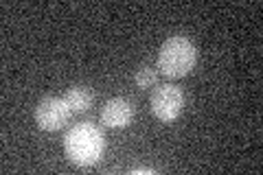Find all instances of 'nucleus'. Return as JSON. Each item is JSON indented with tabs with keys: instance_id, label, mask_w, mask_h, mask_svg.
Returning a JSON list of instances; mask_svg holds the SVG:
<instances>
[{
	"instance_id": "f257e3e1",
	"label": "nucleus",
	"mask_w": 263,
	"mask_h": 175,
	"mask_svg": "<svg viewBox=\"0 0 263 175\" xmlns=\"http://www.w3.org/2000/svg\"><path fill=\"white\" fill-rule=\"evenodd\" d=\"M105 151L103 131L95 123H79L64 136V153L75 166H92L101 160Z\"/></svg>"
},
{
	"instance_id": "f03ea898",
	"label": "nucleus",
	"mask_w": 263,
	"mask_h": 175,
	"mask_svg": "<svg viewBox=\"0 0 263 175\" xmlns=\"http://www.w3.org/2000/svg\"><path fill=\"white\" fill-rule=\"evenodd\" d=\"M197 48L184 35H171L160 44L158 70L169 79H182L195 68Z\"/></svg>"
},
{
	"instance_id": "7ed1b4c3",
	"label": "nucleus",
	"mask_w": 263,
	"mask_h": 175,
	"mask_svg": "<svg viewBox=\"0 0 263 175\" xmlns=\"http://www.w3.org/2000/svg\"><path fill=\"white\" fill-rule=\"evenodd\" d=\"M149 105L156 119L171 123L184 110V92L178 86H174V83H162V86H158L152 92Z\"/></svg>"
},
{
	"instance_id": "20e7f679",
	"label": "nucleus",
	"mask_w": 263,
	"mask_h": 175,
	"mask_svg": "<svg viewBox=\"0 0 263 175\" xmlns=\"http://www.w3.org/2000/svg\"><path fill=\"white\" fill-rule=\"evenodd\" d=\"M70 107L64 96H44L35 105V123L44 131H60L70 119Z\"/></svg>"
},
{
	"instance_id": "39448f33",
	"label": "nucleus",
	"mask_w": 263,
	"mask_h": 175,
	"mask_svg": "<svg viewBox=\"0 0 263 175\" xmlns=\"http://www.w3.org/2000/svg\"><path fill=\"white\" fill-rule=\"evenodd\" d=\"M134 103L125 96H114L108 99L101 107V123L105 127H112V129H123L134 121Z\"/></svg>"
},
{
	"instance_id": "423d86ee",
	"label": "nucleus",
	"mask_w": 263,
	"mask_h": 175,
	"mask_svg": "<svg viewBox=\"0 0 263 175\" xmlns=\"http://www.w3.org/2000/svg\"><path fill=\"white\" fill-rule=\"evenodd\" d=\"M64 99H66V103H68L72 114H84L95 103V94L88 86H70L68 90H66Z\"/></svg>"
},
{
	"instance_id": "0eeeda50",
	"label": "nucleus",
	"mask_w": 263,
	"mask_h": 175,
	"mask_svg": "<svg viewBox=\"0 0 263 175\" xmlns=\"http://www.w3.org/2000/svg\"><path fill=\"white\" fill-rule=\"evenodd\" d=\"M134 81H136V86L141 90H149L152 86H156V81H158V70H156L154 66L145 64V66H141V68L136 70Z\"/></svg>"
},
{
	"instance_id": "6e6552de",
	"label": "nucleus",
	"mask_w": 263,
	"mask_h": 175,
	"mask_svg": "<svg viewBox=\"0 0 263 175\" xmlns=\"http://www.w3.org/2000/svg\"><path fill=\"white\" fill-rule=\"evenodd\" d=\"M132 173H156V169H134V171H132Z\"/></svg>"
}]
</instances>
